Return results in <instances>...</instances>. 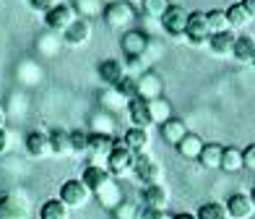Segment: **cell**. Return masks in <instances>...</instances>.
<instances>
[{"label":"cell","mask_w":255,"mask_h":219,"mask_svg":"<svg viewBox=\"0 0 255 219\" xmlns=\"http://www.w3.org/2000/svg\"><path fill=\"white\" fill-rule=\"evenodd\" d=\"M133 165H135V154L123 144V138H120V141H115V146L110 149L107 159H104L107 172L112 178H123V175H128V172L133 170Z\"/></svg>","instance_id":"obj_1"},{"label":"cell","mask_w":255,"mask_h":219,"mask_svg":"<svg viewBox=\"0 0 255 219\" xmlns=\"http://www.w3.org/2000/svg\"><path fill=\"white\" fill-rule=\"evenodd\" d=\"M57 199H60L68 209H81V206H86L89 199H91V191L84 186V180L81 178H71L65 180L60 191H57Z\"/></svg>","instance_id":"obj_2"},{"label":"cell","mask_w":255,"mask_h":219,"mask_svg":"<svg viewBox=\"0 0 255 219\" xmlns=\"http://www.w3.org/2000/svg\"><path fill=\"white\" fill-rule=\"evenodd\" d=\"M151 44L154 42H148V37L143 31H125L123 39H120V47L128 57V63H141V65H143L146 52L151 50Z\"/></svg>","instance_id":"obj_3"},{"label":"cell","mask_w":255,"mask_h":219,"mask_svg":"<svg viewBox=\"0 0 255 219\" xmlns=\"http://www.w3.org/2000/svg\"><path fill=\"white\" fill-rule=\"evenodd\" d=\"M0 219H29V199L21 191L0 196Z\"/></svg>","instance_id":"obj_4"},{"label":"cell","mask_w":255,"mask_h":219,"mask_svg":"<svg viewBox=\"0 0 255 219\" xmlns=\"http://www.w3.org/2000/svg\"><path fill=\"white\" fill-rule=\"evenodd\" d=\"M185 39H188L193 47H208V39H211V29H208V21L203 10H193L188 16V26H185Z\"/></svg>","instance_id":"obj_5"},{"label":"cell","mask_w":255,"mask_h":219,"mask_svg":"<svg viewBox=\"0 0 255 219\" xmlns=\"http://www.w3.org/2000/svg\"><path fill=\"white\" fill-rule=\"evenodd\" d=\"M102 18H104V24H107L110 29H123V26H128V24H133L135 8H133V3L115 0V3H110L107 8L102 10Z\"/></svg>","instance_id":"obj_6"},{"label":"cell","mask_w":255,"mask_h":219,"mask_svg":"<svg viewBox=\"0 0 255 219\" xmlns=\"http://www.w3.org/2000/svg\"><path fill=\"white\" fill-rule=\"evenodd\" d=\"M133 172L135 178L143 183V186H161V180H164V170L156 159H151L148 154H138L135 157V165H133Z\"/></svg>","instance_id":"obj_7"},{"label":"cell","mask_w":255,"mask_h":219,"mask_svg":"<svg viewBox=\"0 0 255 219\" xmlns=\"http://www.w3.org/2000/svg\"><path fill=\"white\" fill-rule=\"evenodd\" d=\"M78 18V10L73 5H68V3H57L50 13H44V24H47L50 31H60L65 34V29L73 24V21Z\"/></svg>","instance_id":"obj_8"},{"label":"cell","mask_w":255,"mask_h":219,"mask_svg":"<svg viewBox=\"0 0 255 219\" xmlns=\"http://www.w3.org/2000/svg\"><path fill=\"white\" fill-rule=\"evenodd\" d=\"M91 34H94V29H91V21L89 18H76L71 26L65 29L63 39L68 47H84V44H89Z\"/></svg>","instance_id":"obj_9"},{"label":"cell","mask_w":255,"mask_h":219,"mask_svg":"<svg viewBox=\"0 0 255 219\" xmlns=\"http://www.w3.org/2000/svg\"><path fill=\"white\" fill-rule=\"evenodd\" d=\"M81 180H84V186L91 191V196H97L104 186L112 183V175L107 172V167H102V165H86L84 172H81Z\"/></svg>","instance_id":"obj_10"},{"label":"cell","mask_w":255,"mask_h":219,"mask_svg":"<svg viewBox=\"0 0 255 219\" xmlns=\"http://www.w3.org/2000/svg\"><path fill=\"white\" fill-rule=\"evenodd\" d=\"M188 10L180 5H169V10L161 16V26H164L167 34L172 37H185V26H188Z\"/></svg>","instance_id":"obj_11"},{"label":"cell","mask_w":255,"mask_h":219,"mask_svg":"<svg viewBox=\"0 0 255 219\" xmlns=\"http://www.w3.org/2000/svg\"><path fill=\"white\" fill-rule=\"evenodd\" d=\"M224 209H227L229 219H250L255 214V206H253L248 193H232L224 204Z\"/></svg>","instance_id":"obj_12"},{"label":"cell","mask_w":255,"mask_h":219,"mask_svg":"<svg viewBox=\"0 0 255 219\" xmlns=\"http://www.w3.org/2000/svg\"><path fill=\"white\" fill-rule=\"evenodd\" d=\"M115 146V138L110 133H89V157H91V165H99L102 159H107L110 149Z\"/></svg>","instance_id":"obj_13"},{"label":"cell","mask_w":255,"mask_h":219,"mask_svg":"<svg viewBox=\"0 0 255 219\" xmlns=\"http://www.w3.org/2000/svg\"><path fill=\"white\" fill-rule=\"evenodd\" d=\"M159 131H161V138H164V141H167L169 146H177V144L182 141V138L190 133V131H188V125H185V120L175 118V115H172L169 120L161 123V125H159Z\"/></svg>","instance_id":"obj_14"},{"label":"cell","mask_w":255,"mask_h":219,"mask_svg":"<svg viewBox=\"0 0 255 219\" xmlns=\"http://www.w3.org/2000/svg\"><path fill=\"white\" fill-rule=\"evenodd\" d=\"M128 115H130V123L133 128H148L151 125V112H148V102L141 99V97H133L128 102Z\"/></svg>","instance_id":"obj_15"},{"label":"cell","mask_w":255,"mask_h":219,"mask_svg":"<svg viewBox=\"0 0 255 219\" xmlns=\"http://www.w3.org/2000/svg\"><path fill=\"white\" fill-rule=\"evenodd\" d=\"M26 154L34 159H42V157H50V136L44 131H31L26 136Z\"/></svg>","instance_id":"obj_16"},{"label":"cell","mask_w":255,"mask_h":219,"mask_svg":"<svg viewBox=\"0 0 255 219\" xmlns=\"http://www.w3.org/2000/svg\"><path fill=\"white\" fill-rule=\"evenodd\" d=\"M143 204H146V209L167 212V206H169V191L164 186H146L143 188Z\"/></svg>","instance_id":"obj_17"},{"label":"cell","mask_w":255,"mask_h":219,"mask_svg":"<svg viewBox=\"0 0 255 219\" xmlns=\"http://www.w3.org/2000/svg\"><path fill=\"white\" fill-rule=\"evenodd\" d=\"M99 78L110 86H118L120 78H125V65L120 60H115V57H107V60L99 63Z\"/></svg>","instance_id":"obj_18"},{"label":"cell","mask_w":255,"mask_h":219,"mask_svg":"<svg viewBox=\"0 0 255 219\" xmlns=\"http://www.w3.org/2000/svg\"><path fill=\"white\" fill-rule=\"evenodd\" d=\"M50 136V152L55 157H71V131H65V128H52L47 131Z\"/></svg>","instance_id":"obj_19"},{"label":"cell","mask_w":255,"mask_h":219,"mask_svg":"<svg viewBox=\"0 0 255 219\" xmlns=\"http://www.w3.org/2000/svg\"><path fill=\"white\" fill-rule=\"evenodd\" d=\"M138 97L151 102V99H161V78L156 73H143L138 78Z\"/></svg>","instance_id":"obj_20"},{"label":"cell","mask_w":255,"mask_h":219,"mask_svg":"<svg viewBox=\"0 0 255 219\" xmlns=\"http://www.w3.org/2000/svg\"><path fill=\"white\" fill-rule=\"evenodd\" d=\"M123 144L130 149L135 157L146 154V149H148V131H143V128H128L125 136H123Z\"/></svg>","instance_id":"obj_21"},{"label":"cell","mask_w":255,"mask_h":219,"mask_svg":"<svg viewBox=\"0 0 255 219\" xmlns=\"http://www.w3.org/2000/svg\"><path fill=\"white\" fill-rule=\"evenodd\" d=\"M208 50H211L216 57H229L232 50H235V34H232V31L211 34V39H208Z\"/></svg>","instance_id":"obj_22"},{"label":"cell","mask_w":255,"mask_h":219,"mask_svg":"<svg viewBox=\"0 0 255 219\" xmlns=\"http://www.w3.org/2000/svg\"><path fill=\"white\" fill-rule=\"evenodd\" d=\"M232 57L240 60V63H253V57H255V37H250V34H240V37H235Z\"/></svg>","instance_id":"obj_23"},{"label":"cell","mask_w":255,"mask_h":219,"mask_svg":"<svg viewBox=\"0 0 255 219\" xmlns=\"http://www.w3.org/2000/svg\"><path fill=\"white\" fill-rule=\"evenodd\" d=\"M175 149H177V154H180L182 159H190V162H193V159H198V157H201V152H203V141H201V136H198V133H188Z\"/></svg>","instance_id":"obj_24"},{"label":"cell","mask_w":255,"mask_h":219,"mask_svg":"<svg viewBox=\"0 0 255 219\" xmlns=\"http://www.w3.org/2000/svg\"><path fill=\"white\" fill-rule=\"evenodd\" d=\"M222 157H224L222 144H203V152L198 157V162H201L203 170H219L222 167Z\"/></svg>","instance_id":"obj_25"},{"label":"cell","mask_w":255,"mask_h":219,"mask_svg":"<svg viewBox=\"0 0 255 219\" xmlns=\"http://www.w3.org/2000/svg\"><path fill=\"white\" fill-rule=\"evenodd\" d=\"M39 219H71V209L60 199H47L39 206Z\"/></svg>","instance_id":"obj_26"},{"label":"cell","mask_w":255,"mask_h":219,"mask_svg":"<svg viewBox=\"0 0 255 219\" xmlns=\"http://www.w3.org/2000/svg\"><path fill=\"white\" fill-rule=\"evenodd\" d=\"M242 167V149H235V146H224V157H222V167L219 170H224V172H240Z\"/></svg>","instance_id":"obj_27"},{"label":"cell","mask_w":255,"mask_h":219,"mask_svg":"<svg viewBox=\"0 0 255 219\" xmlns=\"http://www.w3.org/2000/svg\"><path fill=\"white\" fill-rule=\"evenodd\" d=\"M97 199H99V204L104 206V209H115V206H118L120 201H123V196H120V188H118V183H110V186H104L99 193H97Z\"/></svg>","instance_id":"obj_28"},{"label":"cell","mask_w":255,"mask_h":219,"mask_svg":"<svg viewBox=\"0 0 255 219\" xmlns=\"http://www.w3.org/2000/svg\"><path fill=\"white\" fill-rule=\"evenodd\" d=\"M195 219H229V217H227L224 204H219V201H206V204L198 206Z\"/></svg>","instance_id":"obj_29"},{"label":"cell","mask_w":255,"mask_h":219,"mask_svg":"<svg viewBox=\"0 0 255 219\" xmlns=\"http://www.w3.org/2000/svg\"><path fill=\"white\" fill-rule=\"evenodd\" d=\"M169 0H141V10H143V16H148V18H159L161 21V16L169 10Z\"/></svg>","instance_id":"obj_30"},{"label":"cell","mask_w":255,"mask_h":219,"mask_svg":"<svg viewBox=\"0 0 255 219\" xmlns=\"http://www.w3.org/2000/svg\"><path fill=\"white\" fill-rule=\"evenodd\" d=\"M206 21H208V29H211V34L232 31V29H229V21H227V13H224V10H219V8L208 10V13H206Z\"/></svg>","instance_id":"obj_31"},{"label":"cell","mask_w":255,"mask_h":219,"mask_svg":"<svg viewBox=\"0 0 255 219\" xmlns=\"http://www.w3.org/2000/svg\"><path fill=\"white\" fill-rule=\"evenodd\" d=\"M227 21H229V29H245L248 24H250V18H248V13L242 10V5L240 3H235V5H229L227 10Z\"/></svg>","instance_id":"obj_32"},{"label":"cell","mask_w":255,"mask_h":219,"mask_svg":"<svg viewBox=\"0 0 255 219\" xmlns=\"http://www.w3.org/2000/svg\"><path fill=\"white\" fill-rule=\"evenodd\" d=\"M115 91H118V97H120V99L130 102L133 97H138V78H133V76H128V73H125V78H120V84L115 86Z\"/></svg>","instance_id":"obj_33"},{"label":"cell","mask_w":255,"mask_h":219,"mask_svg":"<svg viewBox=\"0 0 255 219\" xmlns=\"http://www.w3.org/2000/svg\"><path fill=\"white\" fill-rule=\"evenodd\" d=\"M148 112H151V123H159V125L172 118L169 105L164 99H151V102H148Z\"/></svg>","instance_id":"obj_34"},{"label":"cell","mask_w":255,"mask_h":219,"mask_svg":"<svg viewBox=\"0 0 255 219\" xmlns=\"http://www.w3.org/2000/svg\"><path fill=\"white\" fill-rule=\"evenodd\" d=\"M71 152L76 157L89 152V133L86 131H71Z\"/></svg>","instance_id":"obj_35"},{"label":"cell","mask_w":255,"mask_h":219,"mask_svg":"<svg viewBox=\"0 0 255 219\" xmlns=\"http://www.w3.org/2000/svg\"><path fill=\"white\" fill-rule=\"evenodd\" d=\"M112 214H115V219H135V206L130 201H120L112 209Z\"/></svg>","instance_id":"obj_36"},{"label":"cell","mask_w":255,"mask_h":219,"mask_svg":"<svg viewBox=\"0 0 255 219\" xmlns=\"http://www.w3.org/2000/svg\"><path fill=\"white\" fill-rule=\"evenodd\" d=\"M31 10H37V13H50V10L57 5V0H29Z\"/></svg>","instance_id":"obj_37"},{"label":"cell","mask_w":255,"mask_h":219,"mask_svg":"<svg viewBox=\"0 0 255 219\" xmlns=\"http://www.w3.org/2000/svg\"><path fill=\"white\" fill-rule=\"evenodd\" d=\"M242 165H245V170H255V144L242 149Z\"/></svg>","instance_id":"obj_38"},{"label":"cell","mask_w":255,"mask_h":219,"mask_svg":"<svg viewBox=\"0 0 255 219\" xmlns=\"http://www.w3.org/2000/svg\"><path fill=\"white\" fill-rule=\"evenodd\" d=\"M143 219H172V214L169 212H159V209H146Z\"/></svg>","instance_id":"obj_39"},{"label":"cell","mask_w":255,"mask_h":219,"mask_svg":"<svg viewBox=\"0 0 255 219\" xmlns=\"http://www.w3.org/2000/svg\"><path fill=\"white\" fill-rule=\"evenodd\" d=\"M10 149V133L5 128H0V154H5Z\"/></svg>","instance_id":"obj_40"},{"label":"cell","mask_w":255,"mask_h":219,"mask_svg":"<svg viewBox=\"0 0 255 219\" xmlns=\"http://www.w3.org/2000/svg\"><path fill=\"white\" fill-rule=\"evenodd\" d=\"M240 5H242V10L248 13V18L253 21V18H255V0H240Z\"/></svg>","instance_id":"obj_41"},{"label":"cell","mask_w":255,"mask_h":219,"mask_svg":"<svg viewBox=\"0 0 255 219\" xmlns=\"http://www.w3.org/2000/svg\"><path fill=\"white\" fill-rule=\"evenodd\" d=\"M172 219H195V214H188V212H180V214H175Z\"/></svg>","instance_id":"obj_42"},{"label":"cell","mask_w":255,"mask_h":219,"mask_svg":"<svg viewBox=\"0 0 255 219\" xmlns=\"http://www.w3.org/2000/svg\"><path fill=\"white\" fill-rule=\"evenodd\" d=\"M248 196H250V201H253V206H255V186L250 188V193H248Z\"/></svg>","instance_id":"obj_43"},{"label":"cell","mask_w":255,"mask_h":219,"mask_svg":"<svg viewBox=\"0 0 255 219\" xmlns=\"http://www.w3.org/2000/svg\"><path fill=\"white\" fill-rule=\"evenodd\" d=\"M3 123H5V115H3V110H0V128H3Z\"/></svg>","instance_id":"obj_44"},{"label":"cell","mask_w":255,"mask_h":219,"mask_svg":"<svg viewBox=\"0 0 255 219\" xmlns=\"http://www.w3.org/2000/svg\"><path fill=\"white\" fill-rule=\"evenodd\" d=\"M253 71H255V57H253Z\"/></svg>","instance_id":"obj_45"},{"label":"cell","mask_w":255,"mask_h":219,"mask_svg":"<svg viewBox=\"0 0 255 219\" xmlns=\"http://www.w3.org/2000/svg\"><path fill=\"white\" fill-rule=\"evenodd\" d=\"M138 3H141V0H138Z\"/></svg>","instance_id":"obj_46"}]
</instances>
